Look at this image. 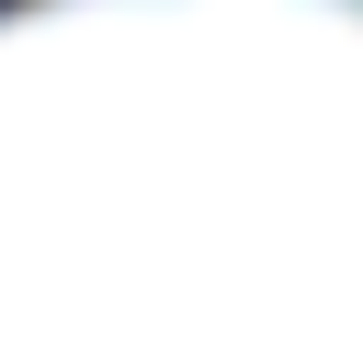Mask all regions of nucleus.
Masks as SVG:
<instances>
[{
	"label": "nucleus",
	"instance_id": "obj_1",
	"mask_svg": "<svg viewBox=\"0 0 363 363\" xmlns=\"http://www.w3.org/2000/svg\"><path fill=\"white\" fill-rule=\"evenodd\" d=\"M0 363H363V0H11Z\"/></svg>",
	"mask_w": 363,
	"mask_h": 363
}]
</instances>
